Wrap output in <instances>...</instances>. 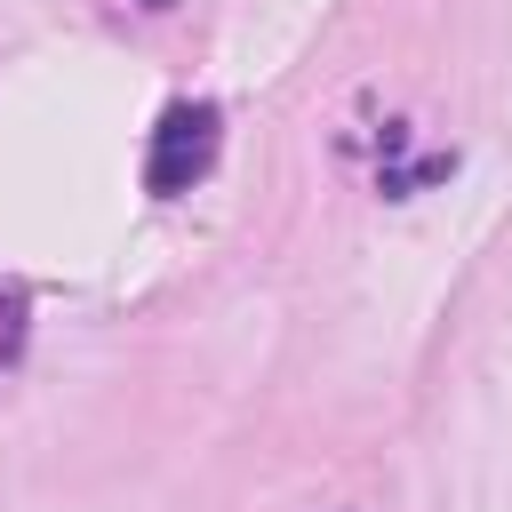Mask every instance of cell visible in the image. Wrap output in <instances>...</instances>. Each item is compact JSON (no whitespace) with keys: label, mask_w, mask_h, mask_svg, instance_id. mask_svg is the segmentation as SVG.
Masks as SVG:
<instances>
[{"label":"cell","mask_w":512,"mask_h":512,"mask_svg":"<svg viewBox=\"0 0 512 512\" xmlns=\"http://www.w3.org/2000/svg\"><path fill=\"white\" fill-rule=\"evenodd\" d=\"M216 160V104H168L160 128H152V152H144V184L168 200V192H192Z\"/></svg>","instance_id":"cell-1"}]
</instances>
